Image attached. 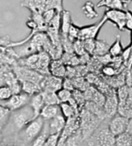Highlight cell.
I'll return each instance as SVG.
<instances>
[{
	"instance_id": "1",
	"label": "cell",
	"mask_w": 132,
	"mask_h": 146,
	"mask_svg": "<svg viewBox=\"0 0 132 146\" xmlns=\"http://www.w3.org/2000/svg\"><path fill=\"white\" fill-rule=\"evenodd\" d=\"M79 119L80 131L81 134L82 139L85 143L103 121L84 107L80 111Z\"/></svg>"
},
{
	"instance_id": "2",
	"label": "cell",
	"mask_w": 132,
	"mask_h": 146,
	"mask_svg": "<svg viewBox=\"0 0 132 146\" xmlns=\"http://www.w3.org/2000/svg\"><path fill=\"white\" fill-rule=\"evenodd\" d=\"M107 120L100 124L84 146H115V136L108 129Z\"/></svg>"
},
{
	"instance_id": "3",
	"label": "cell",
	"mask_w": 132,
	"mask_h": 146,
	"mask_svg": "<svg viewBox=\"0 0 132 146\" xmlns=\"http://www.w3.org/2000/svg\"><path fill=\"white\" fill-rule=\"evenodd\" d=\"M34 119V113L29 105L24 106L16 111H11L10 118L8 124H10L12 130L15 132H20L25 126Z\"/></svg>"
},
{
	"instance_id": "4",
	"label": "cell",
	"mask_w": 132,
	"mask_h": 146,
	"mask_svg": "<svg viewBox=\"0 0 132 146\" xmlns=\"http://www.w3.org/2000/svg\"><path fill=\"white\" fill-rule=\"evenodd\" d=\"M46 121L41 116L34 118L19 132V140L24 145L30 144L43 131Z\"/></svg>"
},
{
	"instance_id": "5",
	"label": "cell",
	"mask_w": 132,
	"mask_h": 146,
	"mask_svg": "<svg viewBox=\"0 0 132 146\" xmlns=\"http://www.w3.org/2000/svg\"><path fill=\"white\" fill-rule=\"evenodd\" d=\"M13 70L19 82H31L40 85L44 76L36 71L20 65L14 66Z\"/></svg>"
},
{
	"instance_id": "6",
	"label": "cell",
	"mask_w": 132,
	"mask_h": 146,
	"mask_svg": "<svg viewBox=\"0 0 132 146\" xmlns=\"http://www.w3.org/2000/svg\"><path fill=\"white\" fill-rule=\"evenodd\" d=\"M107 22V18L104 15L101 19L96 23L80 27V29L79 39L82 41L85 40V39H88V38L96 39L97 36L99 35L100 31H101L102 27L104 26V24Z\"/></svg>"
},
{
	"instance_id": "7",
	"label": "cell",
	"mask_w": 132,
	"mask_h": 146,
	"mask_svg": "<svg viewBox=\"0 0 132 146\" xmlns=\"http://www.w3.org/2000/svg\"><path fill=\"white\" fill-rule=\"evenodd\" d=\"M31 96L23 92L19 93L13 94L10 98L6 101L3 102L2 105L9 108L11 111H16L29 103Z\"/></svg>"
},
{
	"instance_id": "8",
	"label": "cell",
	"mask_w": 132,
	"mask_h": 146,
	"mask_svg": "<svg viewBox=\"0 0 132 146\" xmlns=\"http://www.w3.org/2000/svg\"><path fill=\"white\" fill-rule=\"evenodd\" d=\"M117 107H118V98H117V92L114 89L108 91L107 95L105 96V101L103 108L104 113L107 119H110L117 114Z\"/></svg>"
},
{
	"instance_id": "9",
	"label": "cell",
	"mask_w": 132,
	"mask_h": 146,
	"mask_svg": "<svg viewBox=\"0 0 132 146\" xmlns=\"http://www.w3.org/2000/svg\"><path fill=\"white\" fill-rule=\"evenodd\" d=\"M128 118L116 114L107 121L108 129L114 136H117L120 134L127 131Z\"/></svg>"
},
{
	"instance_id": "10",
	"label": "cell",
	"mask_w": 132,
	"mask_h": 146,
	"mask_svg": "<svg viewBox=\"0 0 132 146\" xmlns=\"http://www.w3.org/2000/svg\"><path fill=\"white\" fill-rule=\"evenodd\" d=\"M63 78H59L50 74L44 76L40 84L41 92H56L63 88Z\"/></svg>"
},
{
	"instance_id": "11",
	"label": "cell",
	"mask_w": 132,
	"mask_h": 146,
	"mask_svg": "<svg viewBox=\"0 0 132 146\" xmlns=\"http://www.w3.org/2000/svg\"><path fill=\"white\" fill-rule=\"evenodd\" d=\"M104 16L107 18V21L111 22L120 31L125 29V10L121 9H107L104 13Z\"/></svg>"
},
{
	"instance_id": "12",
	"label": "cell",
	"mask_w": 132,
	"mask_h": 146,
	"mask_svg": "<svg viewBox=\"0 0 132 146\" xmlns=\"http://www.w3.org/2000/svg\"><path fill=\"white\" fill-rule=\"evenodd\" d=\"M22 7L26 8L31 13H42L46 10V0H21Z\"/></svg>"
},
{
	"instance_id": "13",
	"label": "cell",
	"mask_w": 132,
	"mask_h": 146,
	"mask_svg": "<svg viewBox=\"0 0 132 146\" xmlns=\"http://www.w3.org/2000/svg\"><path fill=\"white\" fill-rule=\"evenodd\" d=\"M48 129L50 134H61L66 125V119L62 113L49 120Z\"/></svg>"
},
{
	"instance_id": "14",
	"label": "cell",
	"mask_w": 132,
	"mask_h": 146,
	"mask_svg": "<svg viewBox=\"0 0 132 146\" xmlns=\"http://www.w3.org/2000/svg\"><path fill=\"white\" fill-rule=\"evenodd\" d=\"M66 69L62 59H52L50 64V74L59 78H63L66 75Z\"/></svg>"
},
{
	"instance_id": "15",
	"label": "cell",
	"mask_w": 132,
	"mask_h": 146,
	"mask_svg": "<svg viewBox=\"0 0 132 146\" xmlns=\"http://www.w3.org/2000/svg\"><path fill=\"white\" fill-rule=\"evenodd\" d=\"M29 105L33 109V113H34V118L39 117L40 115L41 110L43 109V106H45L41 92L31 96Z\"/></svg>"
},
{
	"instance_id": "16",
	"label": "cell",
	"mask_w": 132,
	"mask_h": 146,
	"mask_svg": "<svg viewBox=\"0 0 132 146\" xmlns=\"http://www.w3.org/2000/svg\"><path fill=\"white\" fill-rule=\"evenodd\" d=\"M61 113L60 105H45L41 110L40 115L45 121H49Z\"/></svg>"
},
{
	"instance_id": "17",
	"label": "cell",
	"mask_w": 132,
	"mask_h": 146,
	"mask_svg": "<svg viewBox=\"0 0 132 146\" xmlns=\"http://www.w3.org/2000/svg\"><path fill=\"white\" fill-rule=\"evenodd\" d=\"M71 14L67 10H63L61 13L60 37H67L69 29L72 25Z\"/></svg>"
},
{
	"instance_id": "18",
	"label": "cell",
	"mask_w": 132,
	"mask_h": 146,
	"mask_svg": "<svg viewBox=\"0 0 132 146\" xmlns=\"http://www.w3.org/2000/svg\"><path fill=\"white\" fill-rule=\"evenodd\" d=\"M126 4L127 3L125 0H101L97 3L96 7H107V9H112L125 10Z\"/></svg>"
},
{
	"instance_id": "19",
	"label": "cell",
	"mask_w": 132,
	"mask_h": 146,
	"mask_svg": "<svg viewBox=\"0 0 132 146\" xmlns=\"http://www.w3.org/2000/svg\"><path fill=\"white\" fill-rule=\"evenodd\" d=\"M123 46L121 43V35H117L116 37V39L114 40L111 46H110L109 50H108V54L110 56L115 58V57H120L121 56V53L123 52Z\"/></svg>"
},
{
	"instance_id": "20",
	"label": "cell",
	"mask_w": 132,
	"mask_h": 146,
	"mask_svg": "<svg viewBox=\"0 0 132 146\" xmlns=\"http://www.w3.org/2000/svg\"><path fill=\"white\" fill-rule=\"evenodd\" d=\"M22 92L28 94L29 96H33L37 93L41 92V88L40 85L31 82H20Z\"/></svg>"
},
{
	"instance_id": "21",
	"label": "cell",
	"mask_w": 132,
	"mask_h": 146,
	"mask_svg": "<svg viewBox=\"0 0 132 146\" xmlns=\"http://www.w3.org/2000/svg\"><path fill=\"white\" fill-rule=\"evenodd\" d=\"M82 11L85 17L88 19H93L98 16V13L96 11L95 5L91 1H86L82 6Z\"/></svg>"
},
{
	"instance_id": "22",
	"label": "cell",
	"mask_w": 132,
	"mask_h": 146,
	"mask_svg": "<svg viewBox=\"0 0 132 146\" xmlns=\"http://www.w3.org/2000/svg\"><path fill=\"white\" fill-rule=\"evenodd\" d=\"M11 111L0 104V133L6 128L9 118H10Z\"/></svg>"
},
{
	"instance_id": "23",
	"label": "cell",
	"mask_w": 132,
	"mask_h": 146,
	"mask_svg": "<svg viewBox=\"0 0 132 146\" xmlns=\"http://www.w3.org/2000/svg\"><path fill=\"white\" fill-rule=\"evenodd\" d=\"M115 146H132V135L125 131L115 136Z\"/></svg>"
},
{
	"instance_id": "24",
	"label": "cell",
	"mask_w": 132,
	"mask_h": 146,
	"mask_svg": "<svg viewBox=\"0 0 132 146\" xmlns=\"http://www.w3.org/2000/svg\"><path fill=\"white\" fill-rule=\"evenodd\" d=\"M60 108L61 113L66 118V119L75 115H79L80 114L69 102H61L60 103Z\"/></svg>"
},
{
	"instance_id": "25",
	"label": "cell",
	"mask_w": 132,
	"mask_h": 146,
	"mask_svg": "<svg viewBox=\"0 0 132 146\" xmlns=\"http://www.w3.org/2000/svg\"><path fill=\"white\" fill-rule=\"evenodd\" d=\"M110 46L105 41L96 39V46H95V50H94V55L97 56H104L108 54Z\"/></svg>"
},
{
	"instance_id": "26",
	"label": "cell",
	"mask_w": 132,
	"mask_h": 146,
	"mask_svg": "<svg viewBox=\"0 0 132 146\" xmlns=\"http://www.w3.org/2000/svg\"><path fill=\"white\" fill-rule=\"evenodd\" d=\"M41 94L43 96V102L45 105H60V103L56 92H41Z\"/></svg>"
},
{
	"instance_id": "27",
	"label": "cell",
	"mask_w": 132,
	"mask_h": 146,
	"mask_svg": "<svg viewBox=\"0 0 132 146\" xmlns=\"http://www.w3.org/2000/svg\"><path fill=\"white\" fill-rule=\"evenodd\" d=\"M117 114L124 116L127 118H132V108L128 105L127 101L118 102V107H117Z\"/></svg>"
},
{
	"instance_id": "28",
	"label": "cell",
	"mask_w": 132,
	"mask_h": 146,
	"mask_svg": "<svg viewBox=\"0 0 132 146\" xmlns=\"http://www.w3.org/2000/svg\"><path fill=\"white\" fill-rule=\"evenodd\" d=\"M46 10L55 9L58 13H62L63 8V0H46Z\"/></svg>"
},
{
	"instance_id": "29",
	"label": "cell",
	"mask_w": 132,
	"mask_h": 146,
	"mask_svg": "<svg viewBox=\"0 0 132 146\" xmlns=\"http://www.w3.org/2000/svg\"><path fill=\"white\" fill-rule=\"evenodd\" d=\"M13 95V92L9 86L6 85L0 86V101L5 102Z\"/></svg>"
},
{
	"instance_id": "30",
	"label": "cell",
	"mask_w": 132,
	"mask_h": 146,
	"mask_svg": "<svg viewBox=\"0 0 132 146\" xmlns=\"http://www.w3.org/2000/svg\"><path fill=\"white\" fill-rule=\"evenodd\" d=\"M72 96L74 99L76 101V104L78 105L79 108L81 110L83 108V106H84L85 105V96L83 92H81L80 90H76V89H74L73 92H72Z\"/></svg>"
},
{
	"instance_id": "31",
	"label": "cell",
	"mask_w": 132,
	"mask_h": 146,
	"mask_svg": "<svg viewBox=\"0 0 132 146\" xmlns=\"http://www.w3.org/2000/svg\"><path fill=\"white\" fill-rule=\"evenodd\" d=\"M59 100L61 102H68L72 98V92L71 91L62 88L59 91L56 92Z\"/></svg>"
},
{
	"instance_id": "32",
	"label": "cell",
	"mask_w": 132,
	"mask_h": 146,
	"mask_svg": "<svg viewBox=\"0 0 132 146\" xmlns=\"http://www.w3.org/2000/svg\"><path fill=\"white\" fill-rule=\"evenodd\" d=\"M80 29V27H79L74 23H72V25H70L68 34H67V37H68L69 40L71 41L72 42H74V41L79 39Z\"/></svg>"
},
{
	"instance_id": "33",
	"label": "cell",
	"mask_w": 132,
	"mask_h": 146,
	"mask_svg": "<svg viewBox=\"0 0 132 146\" xmlns=\"http://www.w3.org/2000/svg\"><path fill=\"white\" fill-rule=\"evenodd\" d=\"M84 49L86 53L89 55H94V50H95V46H96V39L94 38H88L83 40Z\"/></svg>"
},
{
	"instance_id": "34",
	"label": "cell",
	"mask_w": 132,
	"mask_h": 146,
	"mask_svg": "<svg viewBox=\"0 0 132 146\" xmlns=\"http://www.w3.org/2000/svg\"><path fill=\"white\" fill-rule=\"evenodd\" d=\"M60 134H50L43 144V146H56Z\"/></svg>"
},
{
	"instance_id": "35",
	"label": "cell",
	"mask_w": 132,
	"mask_h": 146,
	"mask_svg": "<svg viewBox=\"0 0 132 146\" xmlns=\"http://www.w3.org/2000/svg\"><path fill=\"white\" fill-rule=\"evenodd\" d=\"M73 48H74V52H75L79 56H83L85 53H86L84 49L83 41L80 39L74 41L73 42Z\"/></svg>"
},
{
	"instance_id": "36",
	"label": "cell",
	"mask_w": 132,
	"mask_h": 146,
	"mask_svg": "<svg viewBox=\"0 0 132 146\" xmlns=\"http://www.w3.org/2000/svg\"><path fill=\"white\" fill-rule=\"evenodd\" d=\"M125 29L132 30V11L125 9Z\"/></svg>"
},
{
	"instance_id": "37",
	"label": "cell",
	"mask_w": 132,
	"mask_h": 146,
	"mask_svg": "<svg viewBox=\"0 0 132 146\" xmlns=\"http://www.w3.org/2000/svg\"><path fill=\"white\" fill-rule=\"evenodd\" d=\"M57 13L58 12H56L55 9H48V10H46L45 12H43V17L46 24H48L54 19V17L56 15Z\"/></svg>"
},
{
	"instance_id": "38",
	"label": "cell",
	"mask_w": 132,
	"mask_h": 146,
	"mask_svg": "<svg viewBox=\"0 0 132 146\" xmlns=\"http://www.w3.org/2000/svg\"><path fill=\"white\" fill-rule=\"evenodd\" d=\"M121 56L122 62H124L125 65H126L128 60L130 59V58H131V48H130V45L123 49V52H122Z\"/></svg>"
},
{
	"instance_id": "39",
	"label": "cell",
	"mask_w": 132,
	"mask_h": 146,
	"mask_svg": "<svg viewBox=\"0 0 132 146\" xmlns=\"http://www.w3.org/2000/svg\"><path fill=\"white\" fill-rule=\"evenodd\" d=\"M116 69L114 67L110 66H105L102 69V72L107 76H113L116 74Z\"/></svg>"
},
{
	"instance_id": "40",
	"label": "cell",
	"mask_w": 132,
	"mask_h": 146,
	"mask_svg": "<svg viewBox=\"0 0 132 146\" xmlns=\"http://www.w3.org/2000/svg\"><path fill=\"white\" fill-rule=\"evenodd\" d=\"M63 88L73 92L74 90V82L71 80L68 79V78H66V79L63 80Z\"/></svg>"
},
{
	"instance_id": "41",
	"label": "cell",
	"mask_w": 132,
	"mask_h": 146,
	"mask_svg": "<svg viewBox=\"0 0 132 146\" xmlns=\"http://www.w3.org/2000/svg\"><path fill=\"white\" fill-rule=\"evenodd\" d=\"M127 131L132 135V118L128 119V124H127Z\"/></svg>"
},
{
	"instance_id": "42",
	"label": "cell",
	"mask_w": 132,
	"mask_h": 146,
	"mask_svg": "<svg viewBox=\"0 0 132 146\" xmlns=\"http://www.w3.org/2000/svg\"><path fill=\"white\" fill-rule=\"evenodd\" d=\"M130 48H131V57L132 58V42L130 44Z\"/></svg>"
},
{
	"instance_id": "43",
	"label": "cell",
	"mask_w": 132,
	"mask_h": 146,
	"mask_svg": "<svg viewBox=\"0 0 132 146\" xmlns=\"http://www.w3.org/2000/svg\"><path fill=\"white\" fill-rule=\"evenodd\" d=\"M130 32H131V42H132V30H131Z\"/></svg>"
},
{
	"instance_id": "44",
	"label": "cell",
	"mask_w": 132,
	"mask_h": 146,
	"mask_svg": "<svg viewBox=\"0 0 132 146\" xmlns=\"http://www.w3.org/2000/svg\"><path fill=\"white\" fill-rule=\"evenodd\" d=\"M132 2V0H126V3H127V4H128V3H131Z\"/></svg>"
},
{
	"instance_id": "45",
	"label": "cell",
	"mask_w": 132,
	"mask_h": 146,
	"mask_svg": "<svg viewBox=\"0 0 132 146\" xmlns=\"http://www.w3.org/2000/svg\"><path fill=\"white\" fill-rule=\"evenodd\" d=\"M3 146H17V145H5Z\"/></svg>"
},
{
	"instance_id": "46",
	"label": "cell",
	"mask_w": 132,
	"mask_h": 146,
	"mask_svg": "<svg viewBox=\"0 0 132 146\" xmlns=\"http://www.w3.org/2000/svg\"><path fill=\"white\" fill-rule=\"evenodd\" d=\"M2 103H3V102H1V101H0V104H2Z\"/></svg>"
}]
</instances>
